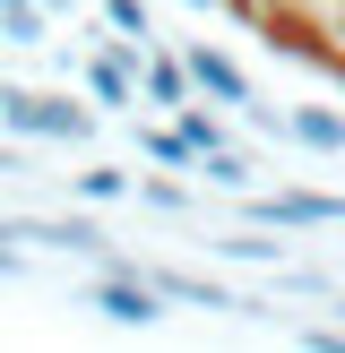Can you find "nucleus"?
<instances>
[{"instance_id": "6", "label": "nucleus", "mask_w": 345, "mask_h": 353, "mask_svg": "<svg viewBox=\"0 0 345 353\" xmlns=\"http://www.w3.org/2000/svg\"><path fill=\"white\" fill-rule=\"evenodd\" d=\"M138 95H147L155 112H181V103H199V78H190V61H181V52L147 43V52H138Z\"/></svg>"}, {"instance_id": "4", "label": "nucleus", "mask_w": 345, "mask_h": 353, "mask_svg": "<svg viewBox=\"0 0 345 353\" xmlns=\"http://www.w3.org/2000/svg\"><path fill=\"white\" fill-rule=\"evenodd\" d=\"M78 78H86V95H95L103 103V112H130V103H147V95H138V52L130 43H86V61H78Z\"/></svg>"}, {"instance_id": "11", "label": "nucleus", "mask_w": 345, "mask_h": 353, "mask_svg": "<svg viewBox=\"0 0 345 353\" xmlns=\"http://www.w3.org/2000/svg\"><path fill=\"white\" fill-rule=\"evenodd\" d=\"M43 34H52V9H43V0H9V9H0V43L34 52Z\"/></svg>"}, {"instance_id": "2", "label": "nucleus", "mask_w": 345, "mask_h": 353, "mask_svg": "<svg viewBox=\"0 0 345 353\" xmlns=\"http://www.w3.org/2000/svg\"><path fill=\"white\" fill-rule=\"evenodd\" d=\"M86 310H103L112 327H164V293L147 285L138 268H112V276H95V285L78 293Z\"/></svg>"}, {"instance_id": "10", "label": "nucleus", "mask_w": 345, "mask_h": 353, "mask_svg": "<svg viewBox=\"0 0 345 353\" xmlns=\"http://www.w3.org/2000/svg\"><path fill=\"white\" fill-rule=\"evenodd\" d=\"M138 155H147L155 172H199V155H207V147L181 130V112H172V121H147V130H138Z\"/></svg>"}, {"instance_id": "13", "label": "nucleus", "mask_w": 345, "mask_h": 353, "mask_svg": "<svg viewBox=\"0 0 345 353\" xmlns=\"http://www.w3.org/2000/svg\"><path fill=\"white\" fill-rule=\"evenodd\" d=\"M103 26H112L130 52H147V43H155V34H147V26H155V17H147V0H103Z\"/></svg>"}, {"instance_id": "17", "label": "nucleus", "mask_w": 345, "mask_h": 353, "mask_svg": "<svg viewBox=\"0 0 345 353\" xmlns=\"http://www.w3.org/2000/svg\"><path fill=\"white\" fill-rule=\"evenodd\" d=\"M9 95H17V86H9V78H0V130H9Z\"/></svg>"}, {"instance_id": "9", "label": "nucleus", "mask_w": 345, "mask_h": 353, "mask_svg": "<svg viewBox=\"0 0 345 353\" xmlns=\"http://www.w3.org/2000/svg\"><path fill=\"white\" fill-rule=\"evenodd\" d=\"M17 241H43V250H61V259H95L103 250V233L86 216H17Z\"/></svg>"}, {"instance_id": "5", "label": "nucleus", "mask_w": 345, "mask_h": 353, "mask_svg": "<svg viewBox=\"0 0 345 353\" xmlns=\"http://www.w3.org/2000/svg\"><path fill=\"white\" fill-rule=\"evenodd\" d=\"M181 61H190V78H199V95H207V103H224V112H241V103L259 95L250 69H241L224 43H181Z\"/></svg>"}, {"instance_id": "3", "label": "nucleus", "mask_w": 345, "mask_h": 353, "mask_svg": "<svg viewBox=\"0 0 345 353\" xmlns=\"http://www.w3.org/2000/svg\"><path fill=\"white\" fill-rule=\"evenodd\" d=\"M250 224H276V233H337L345 199L337 190H268V199H250Z\"/></svg>"}, {"instance_id": "1", "label": "nucleus", "mask_w": 345, "mask_h": 353, "mask_svg": "<svg viewBox=\"0 0 345 353\" xmlns=\"http://www.w3.org/2000/svg\"><path fill=\"white\" fill-rule=\"evenodd\" d=\"M9 138H43V147H86L95 138V112L61 86H17L9 95Z\"/></svg>"}, {"instance_id": "18", "label": "nucleus", "mask_w": 345, "mask_h": 353, "mask_svg": "<svg viewBox=\"0 0 345 353\" xmlns=\"http://www.w3.org/2000/svg\"><path fill=\"white\" fill-rule=\"evenodd\" d=\"M328 310H337V327H345V293H328Z\"/></svg>"}, {"instance_id": "12", "label": "nucleus", "mask_w": 345, "mask_h": 353, "mask_svg": "<svg viewBox=\"0 0 345 353\" xmlns=\"http://www.w3.org/2000/svg\"><path fill=\"white\" fill-rule=\"evenodd\" d=\"M199 181H207V190H250V155L224 138V147H207V155H199Z\"/></svg>"}, {"instance_id": "8", "label": "nucleus", "mask_w": 345, "mask_h": 353, "mask_svg": "<svg viewBox=\"0 0 345 353\" xmlns=\"http://www.w3.org/2000/svg\"><path fill=\"white\" fill-rule=\"evenodd\" d=\"M276 138H285V147H310V155H345V112L337 103H293Z\"/></svg>"}, {"instance_id": "14", "label": "nucleus", "mask_w": 345, "mask_h": 353, "mask_svg": "<svg viewBox=\"0 0 345 353\" xmlns=\"http://www.w3.org/2000/svg\"><path fill=\"white\" fill-rule=\"evenodd\" d=\"M138 199H147V216H190V181H172V172L138 181Z\"/></svg>"}, {"instance_id": "7", "label": "nucleus", "mask_w": 345, "mask_h": 353, "mask_svg": "<svg viewBox=\"0 0 345 353\" xmlns=\"http://www.w3.org/2000/svg\"><path fill=\"white\" fill-rule=\"evenodd\" d=\"M138 276H147L164 302H190V310H250L241 293H224L216 276H199V268H138Z\"/></svg>"}, {"instance_id": "16", "label": "nucleus", "mask_w": 345, "mask_h": 353, "mask_svg": "<svg viewBox=\"0 0 345 353\" xmlns=\"http://www.w3.org/2000/svg\"><path fill=\"white\" fill-rule=\"evenodd\" d=\"M17 276H26V250H17V241H0V285H17Z\"/></svg>"}, {"instance_id": "15", "label": "nucleus", "mask_w": 345, "mask_h": 353, "mask_svg": "<svg viewBox=\"0 0 345 353\" xmlns=\"http://www.w3.org/2000/svg\"><path fill=\"white\" fill-rule=\"evenodd\" d=\"M130 190H138V181H130L121 164H86V172H78V199H130Z\"/></svg>"}]
</instances>
